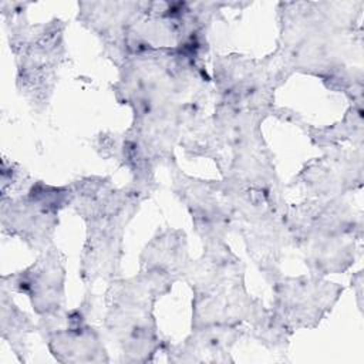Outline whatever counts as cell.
Segmentation results:
<instances>
[{
	"label": "cell",
	"mask_w": 364,
	"mask_h": 364,
	"mask_svg": "<svg viewBox=\"0 0 364 364\" xmlns=\"http://www.w3.org/2000/svg\"><path fill=\"white\" fill-rule=\"evenodd\" d=\"M71 205L87 222L81 260L85 283L114 277L119 267L122 233L144 199V188L134 183L117 189L108 178L88 176L71 185Z\"/></svg>",
	"instance_id": "cell-1"
},
{
	"label": "cell",
	"mask_w": 364,
	"mask_h": 364,
	"mask_svg": "<svg viewBox=\"0 0 364 364\" xmlns=\"http://www.w3.org/2000/svg\"><path fill=\"white\" fill-rule=\"evenodd\" d=\"M176 279L155 269H142L127 280L112 282L108 290V311L105 326L121 347L122 361L146 363L165 341L152 316V306L158 297L169 291Z\"/></svg>",
	"instance_id": "cell-2"
},
{
	"label": "cell",
	"mask_w": 364,
	"mask_h": 364,
	"mask_svg": "<svg viewBox=\"0 0 364 364\" xmlns=\"http://www.w3.org/2000/svg\"><path fill=\"white\" fill-rule=\"evenodd\" d=\"M70 186L33 182L24 195L1 198V226L4 233L17 236L30 247L46 250L58 225V212L71 205Z\"/></svg>",
	"instance_id": "cell-4"
},
{
	"label": "cell",
	"mask_w": 364,
	"mask_h": 364,
	"mask_svg": "<svg viewBox=\"0 0 364 364\" xmlns=\"http://www.w3.org/2000/svg\"><path fill=\"white\" fill-rule=\"evenodd\" d=\"M243 330L230 324H209L193 327L192 334L179 344L165 343L169 361L175 363H226L232 361L230 348Z\"/></svg>",
	"instance_id": "cell-9"
},
{
	"label": "cell",
	"mask_w": 364,
	"mask_h": 364,
	"mask_svg": "<svg viewBox=\"0 0 364 364\" xmlns=\"http://www.w3.org/2000/svg\"><path fill=\"white\" fill-rule=\"evenodd\" d=\"M60 21L48 24H23L21 16L10 30V48L16 55L17 87L36 107L47 105L64 55L63 27Z\"/></svg>",
	"instance_id": "cell-3"
},
{
	"label": "cell",
	"mask_w": 364,
	"mask_h": 364,
	"mask_svg": "<svg viewBox=\"0 0 364 364\" xmlns=\"http://www.w3.org/2000/svg\"><path fill=\"white\" fill-rule=\"evenodd\" d=\"M341 289L320 277H287L274 283L273 316L291 333L314 327L338 299Z\"/></svg>",
	"instance_id": "cell-6"
},
{
	"label": "cell",
	"mask_w": 364,
	"mask_h": 364,
	"mask_svg": "<svg viewBox=\"0 0 364 364\" xmlns=\"http://www.w3.org/2000/svg\"><path fill=\"white\" fill-rule=\"evenodd\" d=\"M354 154H334L317 159L303 169L300 178L316 196H333L336 191L351 188Z\"/></svg>",
	"instance_id": "cell-10"
},
{
	"label": "cell",
	"mask_w": 364,
	"mask_h": 364,
	"mask_svg": "<svg viewBox=\"0 0 364 364\" xmlns=\"http://www.w3.org/2000/svg\"><path fill=\"white\" fill-rule=\"evenodd\" d=\"M34 328L33 321L11 301L9 290L1 287V337L10 344L20 361L26 360L27 334Z\"/></svg>",
	"instance_id": "cell-12"
},
{
	"label": "cell",
	"mask_w": 364,
	"mask_h": 364,
	"mask_svg": "<svg viewBox=\"0 0 364 364\" xmlns=\"http://www.w3.org/2000/svg\"><path fill=\"white\" fill-rule=\"evenodd\" d=\"M64 256L50 246L26 270L3 276L1 287L26 294L40 317L63 310L64 301Z\"/></svg>",
	"instance_id": "cell-8"
},
{
	"label": "cell",
	"mask_w": 364,
	"mask_h": 364,
	"mask_svg": "<svg viewBox=\"0 0 364 364\" xmlns=\"http://www.w3.org/2000/svg\"><path fill=\"white\" fill-rule=\"evenodd\" d=\"M82 309L58 311L40 317L38 330L57 361L102 363L108 361L107 350L97 330L87 324Z\"/></svg>",
	"instance_id": "cell-7"
},
{
	"label": "cell",
	"mask_w": 364,
	"mask_h": 364,
	"mask_svg": "<svg viewBox=\"0 0 364 364\" xmlns=\"http://www.w3.org/2000/svg\"><path fill=\"white\" fill-rule=\"evenodd\" d=\"M175 192L192 215V222L206 245L223 242L235 220L228 181H199L182 172L173 178Z\"/></svg>",
	"instance_id": "cell-5"
},
{
	"label": "cell",
	"mask_w": 364,
	"mask_h": 364,
	"mask_svg": "<svg viewBox=\"0 0 364 364\" xmlns=\"http://www.w3.org/2000/svg\"><path fill=\"white\" fill-rule=\"evenodd\" d=\"M185 233L181 230H165L146 245L142 256V269H155L178 279L185 276L189 266Z\"/></svg>",
	"instance_id": "cell-11"
}]
</instances>
